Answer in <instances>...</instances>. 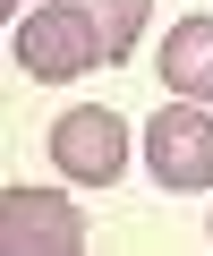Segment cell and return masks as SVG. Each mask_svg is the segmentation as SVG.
Masks as SVG:
<instances>
[{
	"label": "cell",
	"mask_w": 213,
	"mask_h": 256,
	"mask_svg": "<svg viewBox=\"0 0 213 256\" xmlns=\"http://www.w3.org/2000/svg\"><path fill=\"white\" fill-rule=\"evenodd\" d=\"M145 171H154L162 188H179V196L213 188V102L171 94V102L145 120Z\"/></svg>",
	"instance_id": "cell-1"
},
{
	"label": "cell",
	"mask_w": 213,
	"mask_h": 256,
	"mask_svg": "<svg viewBox=\"0 0 213 256\" xmlns=\"http://www.w3.org/2000/svg\"><path fill=\"white\" fill-rule=\"evenodd\" d=\"M51 162H60V180H77V188H111V180L128 171V120L102 111V102L60 111V120H51Z\"/></svg>",
	"instance_id": "cell-2"
},
{
	"label": "cell",
	"mask_w": 213,
	"mask_h": 256,
	"mask_svg": "<svg viewBox=\"0 0 213 256\" xmlns=\"http://www.w3.org/2000/svg\"><path fill=\"white\" fill-rule=\"evenodd\" d=\"M9 43H17V68H26V77H85V68H102V43H94V26L68 9V0L26 9Z\"/></svg>",
	"instance_id": "cell-3"
},
{
	"label": "cell",
	"mask_w": 213,
	"mask_h": 256,
	"mask_svg": "<svg viewBox=\"0 0 213 256\" xmlns=\"http://www.w3.org/2000/svg\"><path fill=\"white\" fill-rule=\"evenodd\" d=\"M0 248L9 256H77L85 248V214L60 188H9L0 196Z\"/></svg>",
	"instance_id": "cell-4"
},
{
	"label": "cell",
	"mask_w": 213,
	"mask_h": 256,
	"mask_svg": "<svg viewBox=\"0 0 213 256\" xmlns=\"http://www.w3.org/2000/svg\"><path fill=\"white\" fill-rule=\"evenodd\" d=\"M162 86L188 102H213V18H188L162 34Z\"/></svg>",
	"instance_id": "cell-5"
},
{
	"label": "cell",
	"mask_w": 213,
	"mask_h": 256,
	"mask_svg": "<svg viewBox=\"0 0 213 256\" xmlns=\"http://www.w3.org/2000/svg\"><path fill=\"white\" fill-rule=\"evenodd\" d=\"M68 9L94 26L102 68H120V60H137V34H145V18H154V0H68Z\"/></svg>",
	"instance_id": "cell-6"
},
{
	"label": "cell",
	"mask_w": 213,
	"mask_h": 256,
	"mask_svg": "<svg viewBox=\"0 0 213 256\" xmlns=\"http://www.w3.org/2000/svg\"><path fill=\"white\" fill-rule=\"evenodd\" d=\"M9 9H26V0H9Z\"/></svg>",
	"instance_id": "cell-7"
}]
</instances>
